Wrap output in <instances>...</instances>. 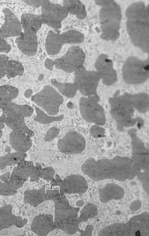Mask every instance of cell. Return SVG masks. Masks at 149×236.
Returning a JSON list of instances; mask_svg holds the SVG:
<instances>
[{"label":"cell","instance_id":"7bdbcfd3","mask_svg":"<svg viewBox=\"0 0 149 236\" xmlns=\"http://www.w3.org/2000/svg\"><path fill=\"white\" fill-rule=\"evenodd\" d=\"M2 136V131L1 130V129L0 127V139L1 137Z\"/></svg>","mask_w":149,"mask_h":236},{"label":"cell","instance_id":"8992f818","mask_svg":"<svg viewBox=\"0 0 149 236\" xmlns=\"http://www.w3.org/2000/svg\"><path fill=\"white\" fill-rule=\"evenodd\" d=\"M98 5L102 6L100 11L103 39L115 40L118 38V30L121 15L120 6L114 1H100Z\"/></svg>","mask_w":149,"mask_h":236},{"label":"cell","instance_id":"f546056e","mask_svg":"<svg viewBox=\"0 0 149 236\" xmlns=\"http://www.w3.org/2000/svg\"><path fill=\"white\" fill-rule=\"evenodd\" d=\"M24 68L20 62L15 60H9L7 63L6 76L8 79L17 76H22Z\"/></svg>","mask_w":149,"mask_h":236},{"label":"cell","instance_id":"83f0119b","mask_svg":"<svg viewBox=\"0 0 149 236\" xmlns=\"http://www.w3.org/2000/svg\"><path fill=\"white\" fill-rule=\"evenodd\" d=\"M50 81L61 95L70 98L76 95L78 89L73 83L61 82L54 78L52 79Z\"/></svg>","mask_w":149,"mask_h":236},{"label":"cell","instance_id":"ffe728a7","mask_svg":"<svg viewBox=\"0 0 149 236\" xmlns=\"http://www.w3.org/2000/svg\"><path fill=\"white\" fill-rule=\"evenodd\" d=\"M2 12L5 22L0 27V36L4 39L20 36L22 32L21 21L10 9L5 8Z\"/></svg>","mask_w":149,"mask_h":236},{"label":"cell","instance_id":"6da1fadb","mask_svg":"<svg viewBox=\"0 0 149 236\" xmlns=\"http://www.w3.org/2000/svg\"><path fill=\"white\" fill-rule=\"evenodd\" d=\"M81 170L95 181L112 179L124 182L136 175V166L131 158L119 156L97 160L89 158L82 164Z\"/></svg>","mask_w":149,"mask_h":236},{"label":"cell","instance_id":"7a4b0ae2","mask_svg":"<svg viewBox=\"0 0 149 236\" xmlns=\"http://www.w3.org/2000/svg\"><path fill=\"white\" fill-rule=\"evenodd\" d=\"M127 32L135 45L143 51H149V16L148 8L141 2L130 5L127 9Z\"/></svg>","mask_w":149,"mask_h":236},{"label":"cell","instance_id":"d590c367","mask_svg":"<svg viewBox=\"0 0 149 236\" xmlns=\"http://www.w3.org/2000/svg\"><path fill=\"white\" fill-rule=\"evenodd\" d=\"M10 153L0 157V170L4 169L7 166H9V156Z\"/></svg>","mask_w":149,"mask_h":236},{"label":"cell","instance_id":"7402d4cb","mask_svg":"<svg viewBox=\"0 0 149 236\" xmlns=\"http://www.w3.org/2000/svg\"><path fill=\"white\" fill-rule=\"evenodd\" d=\"M57 228L53 216L50 214H40L33 220L31 226L32 231L40 236H45Z\"/></svg>","mask_w":149,"mask_h":236},{"label":"cell","instance_id":"60d3db41","mask_svg":"<svg viewBox=\"0 0 149 236\" xmlns=\"http://www.w3.org/2000/svg\"><path fill=\"white\" fill-rule=\"evenodd\" d=\"M10 173L9 172L4 173L0 176V179H1L2 180H8L10 179Z\"/></svg>","mask_w":149,"mask_h":236},{"label":"cell","instance_id":"836d02e7","mask_svg":"<svg viewBox=\"0 0 149 236\" xmlns=\"http://www.w3.org/2000/svg\"><path fill=\"white\" fill-rule=\"evenodd\" d=\"M60 129L56 127H52L49 129L45 134L44 139L45 141H51L56 138L59 135Z\"/></svg>","mask_w":149,"mask_h":236},{"label":"cell","instance_id":"484cf974","mask_svg":"<svg viewBox=\"0 0 149 236\" xmlns=\"http://www.w3.org/2000/svg\"><path fill=\"white\" fill-rule=\"evenodd\" d=\"M63 6L68 13L76 15L79 19H84L86 16L85 6L79 0H63Z\"/></svg>","mask_w":149,"mask_h":236},{"label":"cell","instance_id":"8d00e7d4","mask_svg":"<svg viewBox=\"0 0 149 236\" xmlns=\"http://www.w3.org/2000/svg\"><path fill=\"white\" fill-rule=\"evenodd\" d=\"M24 2L32 7L37 8L41 7L44 0H22Z\"/></svg>","mask_w":149,"mask_h":236},{"label":"cell","instance_id":"d6a6232c","mask_svg":"<svg viewBox=\"0 0 149 236\" xmlns=\"http://www.w3.org/2000/svg\"><path fill=\"white\" fill-rule=\"evenodd\" d=\"M9 57L4 54H0V80L6 75Z\"/></svg>","mask_w":149,"mask_h":236},{"label":"cell","instance_id":"277c9868","mask_svg":"<svg viewBox=\"0 0 149 236\" xmlns=\"http://www.w3.org/2000/svg\"><path fill=\"white\" fill-rule=\"evenodd\" d=\"M149 213L144 211L131 217L125 223L111 224L99 232V236H148Z\"/></svg>","mask_w":149,"mask_h":236},{"label":"cell","instance_id":"e0dca14e","mask_svg":"<svg viewBox=\"0 0 149 236\" xmlns=\"http://www.w3.org/2000/svg\"><path fill=\"white\" fill-rule=\"evenodd\" d=\"M55 206L54 221L56 225L78 217L79 208L72 207L64 194H61L53 200Z\"/></svg>","mask_w":149,"mask_h":236},{"label":"cell","instance_id":"4316f807","mask_svg":"<svg viewBox=\"0 0 149 236\" xmlns=\"http://www.w3.org/2000/svg\"><path fill=\"white\" fill-rule=\"evenodd\" d=\"M131 102L134 107L139 112L145 113L149 109V96L146 93H139L134 94L129 93Z\"/></svg>","mask_w":149,"mask_h":236},{"label":"cell","instance_id":"e575fe53","mask_svg":"<svg viewBox=\"0 0 149 236\" xmlns=\"http://www.w3.org/2000/svg\"><path fill=\"white\" fill-rule=\"evenodd\" d=\"M11 49L10 44L0 36V53H8Z\"/></svg>","mask_w":149,"mask_h":236},{"label":"cell","instance_id":"d6986e66","mask_svg":"<svg viewBox=\"0 0 149 236\" xmlns=\"http://www.w3.org/2000/svg\"><path fill=\"white\" fill-rule=\"evenodd\" d=\"M61 194L84 193L88 188L85 178L79 174H72L66 177L63 181L56 182Z\"/></svg>","mask_w":149,"mask_h":236},{"label":"cell","instance_id":"ac0fdd59","mask_svg":"<svg viewBox=\"0 0 149 236\" xmlns=\"http://www.w3.org/2000/svg\"><path fill=\"white\" fill-rule=\"evenodd\" d=\"M61 194L59 190L53 185L45 184L38 189L26 191L24 202L36 207L46 200H53Z\"/></svg>","mask_w":149,"mask_h":236},{"label":"cell","instance_id":"2e32d148","mask_svg":"<svg viewBox=\"0 0 149 236\" xmlns=\"http://www.w3.org/2000/svg\"><path fill=\"white\" fill-rule=\"evenodd\" d=\"M86 141L84 137L79 132L71 130L68 132L57 143L59 152L65 155L78 154L85 149Z\"/></svg>","mask_w":149,"mask_h":236},{"label":"cell","instance_id":"ba28073f","mask_svg":"<svg viewBox=\"0 0 149 236\" xmlns=\"http://www.w3.org/2000/svg\"><path fill=\"white\" fill-rule=\"evenodd\" d=\"M84 34L75 30H70L60 33L52 30L49 31L45 42V48L49 55H55L66 44H77L83 42Z\"/></svg>","mask_w":149,"mask_h":236},{"label":"cell","instance_id":"74e56055","mask_svg":"<svg viewBox=\"0 0 149 236\" xmlns=\"http://www.w3.org/2000/svg\"><path fill=\"white\" fill-rule=\"evenodd\" d=\"M44 65L46 69L50 71H52L54 67V61L47 58L44 62Z\"/></svg>","mask_w":149,"mask_h":236},{"label":"cell","instance_id":"4fadbf2b","mask_svg":"<svg viewBox=\"0 0 149 236\" xmlns=\"http://www.w3.org/2000/svg\"><path fill=\"white\" fill-rule=\"evenodd\" d=\"M20 21L23 32L16 39L15 42L24 54L29 56H33L38 49L37 33L38 30L25 20L21 19Z\"/></svg>","mask_w":149,"mask_h":236},{"label":"cell","instance_id":"30bf717a","mask_svg":"<svg viewBox=\"0 0 149 236\" xmlns=\"http://www.w3.org/2000/svg\"><path fill=\"white\" fill-rule=\"evenodd\" d=\"M123 80L126 83L138 84L146 81L149 77L148 60H142L130 56L126 60L122 71Z\"/></svg>","mask_w":149,"mask_h":236},{"label":"cell","instance_id":"52a82bcc","mask_svg":"<svg viewBox=\"0 0 149 236\" xmlns=\"http://www.w3.org/2000/svg\"><path fill=\"white\" fill-rule=\"evenodd\" d=\"M0 116V127L6 125L12 130L22 131L28 134L29 129L25 121V118L33 114V108L27 104L20 105L13 102L1 109Z\"/></svg>","mask_w":149,"mask_h":236},{"label":"cell","instance_id":"5b68a950","mask_svg":"<svg viewBox=\"0 0 149 236\" xmlns=\"http://www.w3.org/2000/svg\"><path fill=\"white\" fill-rule=\"evenodd\" d=\"M131 139V159L135 165L136 175L145 192L149 193V151L140 139L137 129L132 128L127 132Z\"/></svg>","mask_w":149,"mask_h":236},{"label":"cell","instance_id":"d4e9b609","mask_svg":"<svg viewBox=\"0 0 149 236\" xmlns=\"http://www.w3.org/2000/svg\"><path fill=\"white\" fill-rule=\"evenodd\" d=\"M19 91L15 87L9 85L0 86V109H2L17 98Z\"/></svg>","mask_w":149,"mask_h":236},{"label":"cell","instance_id":"9c48e42d","mask_svg":"<svg viewBox=\"0 0 149 236\" xmlns=\"http://www.w3.org/2000/svg\"><path fill=\"white\" fill-rule=\"evenodd\" d=\"M31 100L47 114L55 116L64 102L62 95L52 86L45 85L40 91L31 96Z\"/></svg>","mask_w":149,"mask_h":236},{"label":"cell","instance_id":"1f68e13d","mask_svg":"<svg viewBox=\"0 0 149 236\" xmlns=\"http://www.w3.org/2000/svg\"><path fill=\"white\" fill-rule=\"evenodd\" d=\"M55 173V171L52 167H47L41 170L40 178L45 180H51L54 178Z\"/></svg>","mask_w":149,"mask_h":236},{"label":"cell","instance_id":"f35d334b","mask_svg":"<svg viewBox=\"0 0 149 236\" xmlns=\"http://www.w3.org/2000/svg\"><path fill=\"white\" fill-rule=\"evenodd\" d=\"M141 204L140 201L137 200L134 202L130 205L131 209L133 211L138 210L141 207Z\"/></svg>","mask_w":149,"mask_h":236},{"label":"cell","instance_id":"603a6c76","mask_svg":"<svg viewBox=\"0 0 149 236\" xmlns=\"http://www.w3.org/2000/svg\"><path fill=\"white\" fill-rule=\"evenodd\" d=\"M98 194L100 201L106 203L112 200L121 199L124 195L125 191L123 187L119 185L109 183L99 189Z\"/></svg>","mask_w":149,"mask_h":236},{"label":"cell","instance_id":"b9f144b4","mask_svg":"<svg viewBox=\"0 0 149 236\" xmlns=\"http://www.w3.org/2000/svg\"><path fill=\"white\" fill-rule=\"evenodd\" d=\"M32 93L33 92L31 90L28 89L25 91L24 93V95L26 98H29L31 96Z\"/></svg>","mask_w":149,"mask_h":236},{"label":"cell","instance_id":"ab89813d","mask_svg":"<svg viewBox=\"0 0 149 236\" xmlns=\"http://www.w3.org/2000/svg\"><path fill=\"white\" fill-rule=\"evenodd\" d=\"M93 229V228L91 226H88V227L87 226V228H86L85 232H84L83 233H82L81 234V235H80L91 236V234L88 232L92 233V231Z\"/></svg>","mask_w":149,"mask_h":236},{"label":"cell","instance_id":"4dcf8cb0","mask_svg":"<svg viewBox=\"0 0 149 236\" xmlns=\"http://www.w3.org/2000/svg\"><path fill=\"white\" fill-rule=\"evenodd\" d=\"M89 132L91 136L97 139L104 136L105 130L101 126L94 125L91 127Z\"/></svg>","mask_w":149,"mask_h":236},{"label":"cell","instance_id":"8fae6325","mask_svg":"<svg viewBox=\"0 0 149 236\" xmlns=\"http://www.w3.org/2000/svg\"><path fill=\"white\" fill-rule=\"evenodd\" d=\"M99 96L96 95L88 97L82 96L79 101V107L82 118L87 122L102 126L106 122L104 109L99 104Z\"/></svg>","mask_w":149,"mask_h":236},{"label":"cell","instance_id":"5bb4252c","mask_svg":"<svg viewBox=\"0 0 149 236\" xmlns=\"http://www.w3.org/2000/svg\"><path fill=\"white\" fill-rule=\"evenodd\" d=\"M86 58L82 49L78 46L69 48L66 53L54 61V66L67 73H71L83 66Z\"/></svg>","mask_w":149,"mask_h":236},{"label":"cell","instance_id":"9a60e30c","mask_svg":"<svg viewBox=\"0 0 149 236\" xmlns=\"http://www.w3.org/2000/svg\"><path fill=\"white\" fill-rule=\"evenodd\" d=\"M40 15L45 24L53 28L56 32H59L61 22L67 16L68 12L63 6L54 3L49 0H44L41 6Z\"/></svg>","mask_w":149,"mask_h":236},{"label":"cell","instance_id":"7c38bea8","mask_svg":"<svg viewBox=\"0 0 149 236\" xmlns=\"http://www.w3.org/2000/svg\"><path fill=\"white\" fill-rule=\"evenodd\" d=\"M101 78L96 71H88L82 66L74 72L73 83L84 96L97 94V89Z\"/></svg>","mask_w":149,"mask_h":236},{"label":"cell","instance_id":"44dd1931","mask_svg":"<svg viewBox=\"0 0 149 236\" xmlns=\"http://www.w3.org/2000/svg\"><path fill=\"white\" fill-rule=\"evenodd\" d=\"M95 68L104 84L111 85L116 81V71L113 67L112 61L106 55L102 54L99 56L95 62Z\"/></svg>","mask_w":149,"mask_h":236},{"label":"cell","instance_id":"f1b7e54d","mask_svg":"<svg viewBox=\"0 0 149 236\" xmlns=\"http://www.w3.org/2000/svg\"><path fill=\"white\" fill-rule=\"evenodd\" d=\"M36 113L33 120L39 123L47 125L54 122H60L64 119V115L61 114L58 116H52L49 115L39 107L33 105Z\"/></svg>","mask_w":149,"mask_h":236},{"label":"cell","instance_id":"3957f363","mask_svg":"<svg viewBox=\"0 0 149 236\" xmlns=\"http://www.w3.org/2000/svg\"><path fill=\"white\" fill-rule=\"evenodd\" d=\"M116 92L110 97L109 102L110 112L115 120L118 130L123 131L125 127L133 126L136 124L140 129L143 125V121L140 117H134V109L130 100L129 93L119 95Z\"/></svg>","mask_w":149,"mask_h":236},{"label":"cell","instance_id":"cb8c5ba5","mask_svg":"<svg viewBox=\"0 0 149 236\" xmlns=\"http://www.w3.org/2000/svg\"><path fill=\"white\" fill-rule=\"evenodd\" d=\"M26 134L17 130H12L10 133V143L16 152L25 153L31 147V141Z\"/></svg>","mask_w":149,"mask_h":236}]
</instances>
